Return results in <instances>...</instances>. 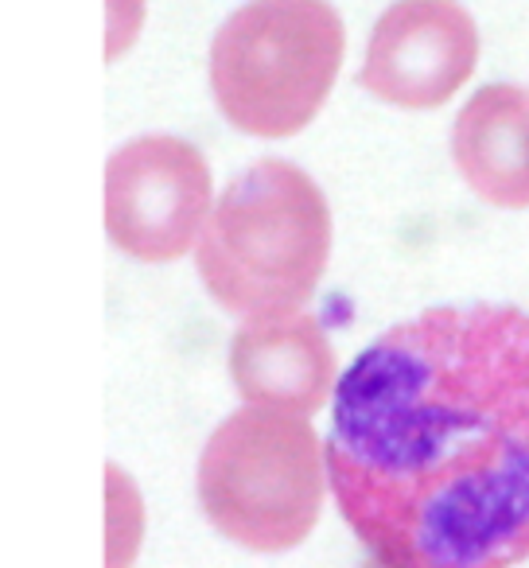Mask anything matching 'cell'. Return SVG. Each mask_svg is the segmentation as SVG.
<instances>
[{
    "mask_svg": "<svg viewBox=\"0 0 529 568\" xmlns=\"http://www.w3.org/2000/svg\"><path fill=\"white\" fill-rule=\"evenodd\" d=\"M347 55V28L327 0H250L211 43V90L237 133L296 136L324 110Z\"/></svg>",
    "mask_w": 529,
    "mask_h": 568,
    "instance_id": "3",
    "label": "cell"
},
{
    "mask_svg": "<svg viewBox=\"0 0 529 568\" xmlns=\"http://www.w3.org/2000/svg\"><path fill=\"white\" fill-rule=\"evenodd\" d=\"M327 253L332 211L316 180L288 160H257L214 199L195 265L222 308L265 320L301 312Z\"/></svg>",
    "mask_w": 529,
    "mask_h": 568,
    "instance_id": "2",
    "label": "cell"
},
{
    "mask_svg": "<svg viewBox=\"0 0 529 568\" xmlns=\"http://www.w3.org/2000/svg\"><path fill=\"white\" fill-rule=\"evenodd\" d=\"M327 479L386 568L529 557V312L428 308L335 386Z\"/></svg>",
    "mask_w": 529,
    "mask_h": 568,
    "instance_id": "1",
    "label": "cell"
},
{
    "mask_svg": "<svg viewBox=\"0 0 529 568\" xmlns=\"http://www.w3.org/2000/svg\"><path fill=\"white\" fill-rule=\"evenodd\" d=\"M479 63V28L456 0H394L366 43L358 87L397 110H436Z\"/></svg>",
    "mask_w": 529,
    "mask_h": 568,
    "instance_id": "6",
    "label": "cell"
},
{
    "mask_svg": "<svg viewBox=\"0 0 529 568\" xmlns=\"http://www.w3.org/2000/svg\"><path fill=\"white\" fill-rule=\"evenodd\" d=\"M327 452L308 417L237 409L199 456V503L222 537L253 552H285L316 529Z\"/></svg>",
    "mask_w": 529,
    "mask_h": 568,
    "instance_id": "4",
    "label": "cell"
},
{
    "mask_svg": "<svg viewBox=\"0 0 529 568\" xmlns=\"http://www.w3.org/2000/svg\"><path fill=\"white\" fill-rule=\"evenodd\" d=\"M451 160L490 206H529V90L495 82L467 98L451 125Z\"/></svg>",
    "mask_w": 529,
    "mask_h": 568,
    "instance_id": "8",
    "label": "cell"
},
{
    "mask_svg": "<svg viewBox=\"0 0 529 568\" xmlns=\"http://www.w3.org/2000/svg\"><path fill=\"white\" fill-rule=\"evenodd\" d=\"M358 568H386L382 560H366V565H358Z\"/></svg>",
    "mask_w": 529,
    "mask_h": 568,
    "instance_id": "9",
    "label": "cell"
},
{
    "mask_svg": "<svg viewBox=\"0 0 529 568\" xmlns=\"http://www.w3.org/2000/svg\"><path fill=\"white\" fill-rule=\"evenodd\" d=\"M211 203L206 156L183 136H136L105 164V230L136 261L164 265L183 257L203 234Z\"/></svg>",
    "mask_w": 529,
    "mask_h": 568,
    "instance_id": "5",
    "label": "cell"
},
{
    "mask_svg": "<svg viewBox=\"0 0 529 568\" xmlns=\"http://www.w3.org/2000/svg\"><path fill=\"white\" fill-rule=\"evenodd\" d=\"M230 378L245 405L312 417L324 409L335 382V351L316 316L250 320L230 343Z\"/></svg>",
    "mask_w": 529,
    "mask_h": 568,
    "instance_id": "7",
    "label": "cell"
}]
</instances>
